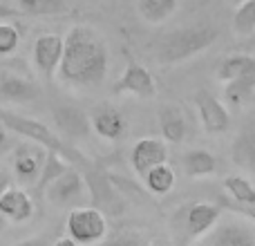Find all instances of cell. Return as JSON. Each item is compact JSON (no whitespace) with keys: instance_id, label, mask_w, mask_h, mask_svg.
Instances as JSON below:
<instances>
[{"instance_id":"cell-20","label":"cell","mask_w":255,"mask_h":246,"mask_svg":"<svg viewBox=\"0 0 255 246\" xmlns=\"http://www.w3.org/2000/svg\"><path fill=\"white\" fill-rule=\"evenodd\" d=\"M136 9H139V16L145 22L159 25L175 13L177 0H136Z\"/></svg>"},{"instance_id":"cell-35","label":"cell","mask_w":255,"mask_h":246,"mask_svg":"<svg viewBox=\"0 0 255 246\" xmlns=\"http://www.w3.org/2000/svg\"><path fill=\"white\" fill-rule=\"evenodd\" d=\"M54 246H81V244L76 242V240H72L70 235H67V238H58L56 242H54Z\"/></svg>"},{"instance_id":"cell-30","label":"cell","mask_w":255,"mask_h":246,"mask_svg":"<svg viewBox=\"0 0 255 246\" xmlns=\"http://www.w3.org/2000/svg\"><path fill=\"white\" fill-rule=\"evenodd\" d=\"M106 246H157V244L139 233H121V235H117L115 240L106 242Z\"/></svg>"},{"instance_id":"cell-17","label":"cell","mask_w":255,"mask_h":246,"mask_svg":"<svg viewBox=\"0 0 255 246\" xmlns=\"http://www.w3.org/2000/svg\"><path fill=\"white\" fill-rule=\"evenodd\" d=\"M231 159L235 166L255 170V123H249L238 132L231 145Z\"/></svg>"},{"instance_id":"cell-37","label":"cell","mask_w":255,"mask_h":246,"mask_svg":"<svg viewBox=\"0 0 255 246\" xmlns=\"http://www.w3.org/2000/svg\"><path fill=\"white\" fill-rule=\"evenodd\" d=\"M0 65H2V58H0Z\"/></svg>"},{"instance_id":"cell-14","label":"cell","mask_w":255,"mask_h":246,"mask_svg":"<svg viewBox=\"0 0 255 246\" xmlns=\"http://www.w3.org/2000/svg\"><path fill=\"white\" fill-rule=\"evenodd\" d=\"M168 161V148L161 139H152V136H143L134 143L130 152V163L139 177H143L150 168L159 166V163Z\"/></svg>"},{"instance_id":"cell-31","label":"cell","mask_w":255,"mask_h":246,"mask_svg":"<svg viewBox=\"0 0 255 246\" xmlns=\"http://www.w3.org/2000/svg\"><path fill=\"white\" fill-rule=\"evenodd\" d=\"M9 18H20V11L16 7H9V4L0 2V22H7Z\"/></svg>"},{"instance_id":"cell-15","label":"cell","mask_w":255,"mask_h":246,"mask_svg":"<svg viewBox=\"0 0 255 246\" xmlns=\"http://www.w3.org/2000/svg\"><path fill=\"white\" fill-rule=\"evenodd\" d=\"M0 213L4 220L11 222H27L34 215V199L20 188L9 186L2 195H0Z\"/></svg>"},{"instance_id":"cell-28","label":"cell","mask_w":255,"mask_h":246,"mask_svg":"<svg viewBox=\"0 0 255 246\" xmlns=\"http://www.w3.org/2000/svg\"><path fill=\"white\" fill-rule=\"evenodd\" d=\"M233 29L240 36H251L255 31V0H242L233 16Z\"/></svg>"},{"instance_id":"cell-18","label":"cell","mask_w":255,"mask_h":246,"mask_svg":"<svg viewBox=\"0 0 255 246\" xmlns=\"http://www.w3.org/2000/svg\"><path fill=\"white\" fill-rule=\"evenodd\" d=\"M159 130H161L163 141L168 143H181L186 139V119L184 112L177 106H161L159 108Z\"/></svg>"},{"instance_id":"cell-24","label":"cell","mask_w":255,"mask_h":246,"mask_svg":"<svg viewBox=\"0 0 255 246\" xmlns=\"http://www.w3.org/2000/svg\"><path fill=\"white\" fill-rule=\"evenodd\" d=\"M143 181H145V188L152 195H166V193H170L172 186H175V170H172L168 163H159V166L150 168V170L145 172Z\"/></svg>"},{"instance_id":"cell-4","label":"cell","mask_w":255,"mask_h":246,"mask_svg":"<svg viewBox=\"0 0 255 246\" xmlns=\"http://www.w3.org/2000/svg\"><path fill=\"white\" fill-rule=\"evenodd\" d=\"M83 181L85 188L90 193V202L94 208L103 213V215H119L124 211V197L119 193V186L112 181V175L106 172L103 168L90 163L88 168H83Z\"/></svg>"},{"instance_id":"cell-2","label":"cell","mask_w":255,"mask_h":246,"mask_svg":"<svg viewBox=\"0 0 255 246\" xmlns=\"http://www.w3.org/2000/svg\"><path fill=\"white\" fill-rule=\"evenodd\" d=\"M0 123H2L9 132H16V134L25 136V139L31 141V143L43 145L45 150H54V152L61 154L67 163L81 166V170L88 168L90 163H94V161H90L81 150H76L74 145L65 143L56 132H52V127H47L45 123H40L36 119H29V117H22V115H16V112H9V110H2V108H0Z\"/></svg>"},{"instance_id":"cell-16","label":"cell","mask_w":255,"mask_h":246,"mask_svg":"<svg viewBox=\"0 0 255 246\" xmlns=\"http://www.w3.org/2000/svg\"><path fill=\"white\" fill-rule=\"evenodd\" d=\"M222 208L217 204L211 202H195L186 213V231L190 233V238H199V235L208 233L215 226V222L220 220Z\"/></svg>"},{"instance_id":"cell-23","label":"cell","mask_w":255,"mask_h":246,"mask_svg":"<svg viewBox=\"0 0 255 246\" xmlns=\"http://www.w3.org/2000/svg\"><path fill=\"white\" fill-rule=\"evenodd\" d=\"M16 9L20 16H58L70 11L65 0H16Z\"/></svg>"},{"instance_id":"cell-32","label":"cell","mask_w":255,"mask_h":246,"mask_svg":"<svg viewBox=\"0 0 255 246\" xmlns=\"http://www.w3.org/2000/svg\"><path fill=\"white\" fill-rule=\"evenodd\" d=\"M231 211H235V213H240V215H244V217H251V220H255V204L253 206H229Z\"/></svg>"},{"instance_id":"cell-21","label":"cell","mask_w":255,"mask_h":246,"mask_svg":"<svg viewBox=\"0 0 255 246\" xmlns=\"http://www.w3.org/2000/svg\"><path fill=\"white\" fill-rule=\"evenodd\" d=\"M184 170L188 177H208L217 170V159L208 150H188L184 154Z\"/></svg>"},{"instance_id":"cell-22","label":"cell","mask_w":255,"mask_h":246,"mask_svg":"<svg viewBox=\"0 0 255 246\" xmlns=\"http://www.w3.org/2000/svg\"><path fill=\"white\" fill-rule=\"evenodd\" d=\"M211 246H255V238L249 229L238 224H226L215 231Z\"/></svg>"},{"instance_id":"cell-26","label":"cell","mask_w":255,"mask_h":246,"mask_svg":"<svg viewBox=\"0 0 255 246\" xmlns=\"http://www.w3.org/2000/svg\"><path fill=\"white\" fill-rule=\"evenodd\" d=\"M255 94V76H240L224 83V97L231 106H244Z\"/></svg>"},{"instance_id":"cell-11","label":"cell","mask_w":255,"mask_h":246,"mask_svg":"<svg viewBox=\"0 0 255 246\" xmlns=\"http://www.w3.org/2000/svg\"><path fill=\"white\" fill-rule=\"evenodd\" d=\"M34 65L47 81L54 79L58 63L63 56V36L58 34H40L34 43Z\"/></svg>"},{"instance_id":"cell-7","label":"cell","mask_w":255,"mask_h":246,"mask_svg":"<svg viewBox=\"0 0 255 246\" xmlns=\"http://www.w3.org/2000/svg\"><path fill=\"white\" fill-rule=\"evenodd\" d=\"M195 108L202 119V125L208 134H224L231 127V115L208 90H197L195 94Z\"/></svg>"},{"instance_id":"cell-1","label":"cell","mask_w":255,"mask_h":246,"mask_svg":"<svg viewBox=\"0 0 255 246\" xmlns=\"http://www.w3.org/2000/svg\"><path fill=\"white\" fill-rule=\"evenodd\" d=\"M110 52L106 40L85 25H74L63 38V56L56 74L74 88H97L106 81Z\"/></svg>"},{"instance_id":"cell-12","label":"cell","mask_w":255,"mask_h":246,"mask_svg":"<svg viewBox=\"0 0 255 246\" xmlns=\"http://www.w3.org/2000/svg\"><path fill=\"white\" fill-rule=\"evenodd\" d=\"M88 117H90L92 132H97L103 139L119 141L126 134V127H128L126 117L115 106H110V103H99L97 108H92V112Z\"/></svg>"},{"instance_id":"cell-10","label":"cell","mask_w":255,"mask_h":246,"mask_svg":"<svg viewBox=\"0 0 255 246\" xmlns=\"http://www.w3.org/2000/svg\"><path fill=\"white\" fill-rule=\"evenodd\" d=\"M54 125L58 127L63 136L70 141H81L88 139L92 134V125H90V117L85 115L81 108L76 106H54L52 110Z\"/></svg>"},{"instance_id":"cell-29","label":"cell","mask_w":255,"mask_h":246,"mask_svg":"<svg viewBox=\"0 0 255 246\" xmlns=\"http://www.w3.org/2000/svg\"><path fill=\"white\" fill-rule=\"evenodd\" d=\"M20 45V31L11 22H0V58L11 56Z\"/></svg>"},{"instance_id":"cell-36","label":"cell","mask_w":255,"mask_h":246,"mask_svg":"<svg viewBox=\"0 0 255 246\" xmlns=\"http://www.w3.org/2000/svg\"><path fill=\"white\" fill-rule=\"evenodd\" d=\"M4 224H7V220H4V215H2V213H0V231L4 229Z\"/></svg>"},{"instance_id":"cell-13","label":"cell","mask_w":255,"mask_h":246,"mask_svg":"<svg viewBox=\"0 0 255 246\" xmlns=\"http://www.w3.org/2000/svg\"><path fill=\"white\" fill-rule=\"evenodd\" d=\"M45 152L47 150L38 143L16 145V150H13V175H16V179L22 184H34L40 175V168H43Z\"/></svg>"},{"instance_id":"cell-33","label":"cell","mask_w":255,"mask_h":246,"mask_svg":"<svg viewBox=\"0 0 255 246\" xmlns=\"http://www.w3.org/2000/svg\"><path fill=\"white\" fill-rule=\"evenodd\" d=\"M7 127L2 125V123H0V152H4V150L9 148V134H7Z\"/></svg>"},{"instance_id":"cell-8","label":"cell","mask_w":255,"mask_h":246,"mask_svg":"<svg viewBox=\"0 0 255 246\" xmlns=\"http://www.w3.org/2000/svg\"><path fill=\"white\" fill-rule=\"evenodd\" d=\"M83 190H85L83 175H81V170L70 166L63 175H58L52 184H47L43 195L52 204H56V206H70V204L79 202Z\"/></svg>"},{"instance_id":"cell-27","label":"cell","mask_w":255,"mask_h":246,"mask_svg":"<svg viewBox=\"0 0 255 246\" xmlns=\"http://www.w3.org/2000/svg\"><path fill=\"white\" fill-rule=\"evenodd\" d=\"M224 188L240 206H253L255 204V186L242 175H229L224 179Z\"/></svg>"},{"instance_id":"cell-5","label":"cell","mask_w":255,"mask_h":246,"mask_svg":"<svg viewBox=\"0 0 255 246\" xmlns=\"http://www.w3.org/2000/svg\"><path fill=\"white\" fill-rule=\"evenodd\" d=\"M67 235L79 244H94L101 242L108 235V222L99 208H74L67 215Z\"/></svg>"},{"instance_id":"cell-19","label":"cell","mask_w":255,"mask_h":246,"mask_svg":"<svg viewBox=\"0 0 255 246\" xmlns=\"http://www.w3.org/2000/svg\"><path fill=\"white\" fill-rule=\"evenodd\" d=\"M215 76L222 83L231 79H240V76H255V58L249 54H231L224 61H220Z\"/></svg>"},{"instance_id":"cell-34","label":"cell","mask_w":255,"mask_h":246,"mask_svg":"<svg viewBox=\"0 0 255 246\" xmlns=\"http://www.w3.org/2000/svg\"><path fill=\"white\" fill-rule=\"evenodd\" d=\"M9 186H11V177H9V172L0 170V195H2Z\"/></svg>"},{"instance_id":"cell-25","label":"cell","mask_w":255,"mask_h":246,"mask_svg":"<svg viewBox=\"0 0 255 246\" xmlns=\"http://www.w3.org/2000/svg\"><path fill=\"white\" fill-rule=\"evenodd\" d=\"M67 168H70V163H67L61 154H56L54 150H47V152H45L43 168H40V175H38V179H36V193L43 195V190L47 188V184H52V181L56 179L58 175H63Z\"/></svg>"},{"instance_id":"cell-3","label":"cell","mask_w":255,"mask_h":246,"mask_svg":"<svg viewBox=\"0 0 255 246\" xmlns=\"http://www.w3.org/2000/svg\"><path fill=\"white\" fill-rule=\"evenodd\" d=\"M217 40V29L211 25H193L181 27L163 36L157 47V61L161 65H175L186 58H193L195 54L208 49Z\"/></svg>"},{"instance_id":"cell-9","label":"cell","mask_w":255,"mask_h":246,"mask_svg":"<svg viewBox=\"0 0 255 246\" xmlns=\"http://www.w3.org/2000/svg\"><path fill=\"white\" fill-rule=\"evenodd\" d=\"M115 94H134V97L141 99H152L157 94V83H154L152 74L145 70L141 63L130 61L128 67L124 70L121 79L115 83L112 88Z\"/></svg>"},{"instance_id":"cell-6","label":"cell","mask_w":255,"mask_h":246,"mask_svg":"<svg viewBox=\"0 0 255 246\" xmlns=\"http://www.w3.org/2000/svg\"><path fill=\"white\" fill-rule=\"evenodd\" d=\"M40 97V88L27 72H18L9 65H0V101L29 103Z\"/></svg>"}]
</instances>
